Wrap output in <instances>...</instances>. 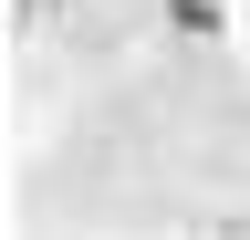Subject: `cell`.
<instances>
[{"mask_svg": "<svg viewBox=\"0 0 250 240\" xmlns=\"http://www.w3.org/2000/svg\"><path fill=\"white\" fill-rule=\"evenodd\" d=\"M167 21L177 32H219V0H167Z\"/></svg>", "mask_w": 250, "mask_h": 240, "instance_id": "cell-1", "label": "cell"}]
</instances>
